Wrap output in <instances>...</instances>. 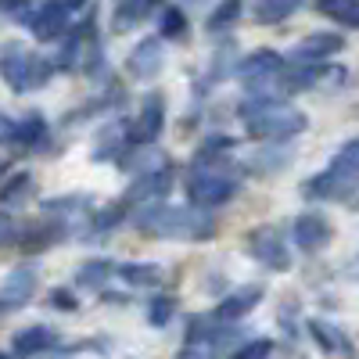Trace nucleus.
<instances>
[{
	"label": "nucleus",
	"mask_w": 359,
	"mask_h": 359,
	"mask_svg": "<svg viewBox=\"0 0 359 359\" xmlns=\"http://www.w3.org/2000/svg\"><path fill=\"white\" fill-rule=\"evenodd\" d=\"M133 226L147 237H162V241H212L216 237V219L205 208H180L165 201L140 205L133 212Z\"/></svg>",
	"instance_id": "f257e3e1"
},
{
	"label": "nucleus",
	"mask_w": 359,
	"mask_h": 359,
	"mask_svg": "<svg viewBox=\"0 0 359 359\" xmlns=\"http://www.w3.org/2000/svg\"><path fill=\"white\" fill-rule=\"evenodd\" d=\"M241 126L252 140H262V144H284L291 137H298L306 130V111L294 108L291 101H284L280 94L277 97H248L241 108Z\"/></svg>",
	"instance_id": "f03ea898"
},
{
	"label": "nucleus",
	"mask_w": 359,
	"mask_h": 359,
	"mask_svg": "<svg viewBox=\"0 0 359 359\" xmlns=\"http://www.w3.org/2000/svg\"><path fill=\"white\" fill-rule=\"evenodd\" d=\"M355 176H359V144L345 140L338 147V155L331 158V165L302 184V198H309V201H341V205L355 208Z\"/></svg>",
	"instance_id": "7ed1b4c3"
},
{
	"label": "nucleus",
	"mask_w": 359,
	"mask_h": 359,
	"mask_svg": "<svg viewBox=\"0 0 359 359\" xmlns=\"http://www.w3.org/2000/svg\"><path fill=\"white\" fill-rule=\"evenodd\" d=\"M184 191H187V201L194 208H219L226 201L237 198L241 191V176H237L226 162H216V165H194L187 169V180H184Z\"/></svg>",
	"instance_id": "20e7f679"
},
{
	"label": "nucleus",
	"mask_w": 359,
	"mask_h": 359,
	"mask_svg": "<svg viewBox=\"0 0 359 359\" xmlns=\"http://www.w3.org/2000/svg\"><path fill=\"white\" fill-rule=\"evenodd\" d=\"M54 72H57L54 62L40 57L36 50H29L18 40H8L4 47H0V79H4L15 94H29V90L47 86Z\"/></svg>",
	"instance_id": "39448f33"
},
{
	"label": "nucleus",
	"mask_w": 359,
	"mask_h": 359,
	"mask_svg": "<svg viewBox=\"0 0 359 359\" xmlns=\"http://www.w3.org/2000/svg\"><path fill=\"white\" fill-rule=\"evenodd\" d=\"M280 69H284V54L259 47L248 57H241L233 72L241 76L248 97H277L280 94Z\"/></svg>",
	"instance_id": "423d86ee"
},
{
	"label": "nucleus",
	"mask_w": 359,
	"mask_h": 359,
	"mask_svg": "<svg viewBox=\"0 0 359 359\" xmlns=\"http://www.w3.org/2000/svg\"><path fill=\"white\" fill-rule=\"evenodd\" d=\"M245 252L266 269H273V273H287L291 269V248L277 226H252L245 233Z\"/></svg>",
	"instance_id": "0eeeda50"
},
{
	"label": "nucleus",
	"mask_w": 359,
	"mask_h": 359,
	"mask_svg": "<svg viewBox=\"0 0 359 359\" xmlns=\"http://www.w3.org/2000/svg\"><path fill=\"white\" fill-rule=\"evenodd\" d=\"M69 8H65V0H43V4H29V11L22 15L25 29L33 33L36 40H62L65 36V29H69Z\"/></svg>",
	"instance_id": "6e6552de"
},
{
	"label": "nucleus",
	"mask_w": 359,
	"mask_h": 359,
	"mask_svg": "<svg viewBox=\"0 0 359 359\" xmlns=\"http://www.w3.org/2000/svg\"><path fill=\"white\" fill-rule=\"evenodd\" d=\"M90 212H94V205H90L86 194H62V198H47L43 201V216L57 219L65 226V233H86Z\"/></svg>",
	"instance_id": "1a4fd4ad"
},
{
	"label": "nucleus",
	"mask_w": 359,
	"mask_h": 359,
	"mask_svg": "<svg viewBox=\"0 0 359 359\" xmlns=\"http://www.w3.org/2000/svg\"><path fill=\"white\" fill-rule=\"evenodd\" d=\"M165 126V97L162 94H147L137 118L126 126V144H155Z\"/></svg>",
	"instance_id": "9d476101"
},
{
	"label": "nucleus",
	"mask_w": 359,
	"mask_h": 359,
	"mask_svg": "<svg viewBox=\"0 0 359 359\" xmlns=\"http://www.w3.org/2000/svg\"><path fill=\"white\" fill-rule=\"evenodd\" d=\"M291 237H294V245L302 248L306 255H316V252H323L327 245L334 241V226H331V219H327L323 212H302V216H294V223H291Z\"/></svg>",
	"instance_id": "9b49d317"
},
{
	"label": "nucleus",
	"mask_w": 359,
	"mask_h": 359,
	"mask_svg": "<svg viewBox=\"0 0 359 359\" xmlns=\"http://www.w3.org/2000/svg\"><path fill=\"white\" fill-rule=\"evenodd\" d=\"M162 69H165V47H162V36H147V40H140V43L130 50V57H126V72H130L133 79H140V83H151L155 76H162Z\"/></svg>",
	"instance_id": "f8f14e48"
},
{
	"label": "nucleus",
	"mask_w": 359,
	"mask_h": 359,
	"mask_svg": "<svg viewBox=\"0 0 359 359\" xmlns=\"http://www.w3.org/2000/svg\"><path fill=\"white\" fill-rule=\"evenodd\" d=\"M169 191H172V169L162 165V169H151V172H137L123 201H130V205H151V201H165Z\"/></svg>",
	"instance_id": "ddd939ff"
},
{
	"label": "nucleus",
	"mask_w": 359,
	"mask_h": 359,
	"mask_svg": "<svg viewBox=\"0 0 359 359\" xmlns=\"http://www.w3.org/2000/svg\"><path fill=\"white\" fill-rule=\"evenodd\" d=\"M33 291H36V269L29 262H18L11 273L4 277V284H0V306L11 313V309L25 306L29 298H33Z\"/></svg>",
	"instance_id": "4468645a"
},
{
	"label": "nucleus",
	"mask_w": 359,
	"mask_h": 359,
	"mask_svg": "<svg viewBox=\"0 0 359 359\" xmlns=\"http://www.w3.org/2000/svg\"><path fill=\"white\" fill-rule=\"evenodd\" d=\"M345 47L341 33H309L306 40H298L287 54V62H327Z\"/></svg>",
	"instance_id": "2eb2a0df"
},
{
	"label": "nucleus",
	"mask_w": 359,
	"mask_h": 359,
	"mask_svg": "<svg viewBox=\"0 0 359 359\" xmlns=\"http://www.w3.org/2000/svg\"><path fill=\"white\" fill-rule=\"evenodd\" d=\"M57 345V331L47 323H36V327H25V331H18L11 338V355L15 359H36L43 352H50Z\"/></svg>",
	"instance_id": "dca6fc26"
},
{
	"label": "nucleus",
	"mask_w": 359,
	"mask_h": 359,
	"mask_svg": "<svg viewBox=\"0 0 359 359\" xmlns=\"http://www.w3.org/2000/svg\"><path fill=\"white\" fill-rule=\"evenodd\" d=\"M262 302V287L259 284H248V287H237L230 291L226 298H219V306H216V320L219 323H237V320H245L255 306Z\"/></svg>",
	"instance_id": "f3484780"
},
{
	"label": "nucleus",
	"mask_w": 359,
	"mask_h": 359,
	"mask_svg": "<svg viewBox=\"0 0 359 359\" xmlns=\"http://www.w3.org/2000/svg\"><path fill=\"white\" fill-rule=\"evenodd\" d=\"M118 165H123L126 172H151V169H162V165H169V158H165V151L162 147H155V144H126L123 147V155L115 158Z\"/></svg>",
	"instance_id": "a211bd4d"
},
{
	"label": "nucleus",
	"mask_w": 359,
	"mask_h": 359,
	"mask_svg": "<svg viewBox=\"0 0 359 359\" xmlns=\"http://www.w3.org/2000/svg\"><path fill=\"white\" fill-rule=\"evenodd\" d=\"M47 137H50V130H47V118L40 111H29L11 130V144L25 147V151H40V147L47 144Z\"/></svg>",
	"instance_id": "6ab92c4d"
},
{
	"label": "nucleus",
	"mask_w": 359,
	"mask_h": 359,
	"mask_svg": "<svg viewBox=\"0 0 359 359\" xmlns=\"http://www.w3.org/2000/svg\"><path fill=\"white\" fill-rule=\"evenodd\" d=\"M306 331L313 334V341H316L323 352H341L345 359H352V341L338 331V327H334L331 320H320V316H313V320H306Z\"/></svg>",
	"instance_id": "aec40b11"
},
{
	"label": "nucleus",
	"mask_w": 359,
	"mask_h": 359,
	"mask_svg": "<svg viewBox=\"0 0 359 359\" xmlns=\"http://www.w3.org/2000/svg\"><path fill=\"white\" fill-rule=\"evenodd\" d=\"M291 162H294V151H291V147H259L255 155H248L245 169H248L252 176H273V172L287 169Z\"/></svg>",
	"instance_id": "412c9836"
},
{
	"label": "nucleus",
	"mask_w": 359,
	"mask_h": 359,
	"mask_svg": "<svg viewBox=\"0 0 359 359\" xmlns=\"http://www.w3.org/2000/svg\"><path fill=\"white\" fill-rule=\"evenodd\" d=\"M115 277L123 284H130V287H158L165 273H162L158 262H118Z\"/></svg>",
	"instance_id": "4be33fe9"
},
{
	"label": "nucleus",
	"mask_w": 359,
	"mask_h": 359,
	"mask_svg": "<svg viewBox=\"0 0 359 359\" xmlns=\"http://www.w3.org/2000/svg\"><path fill=\"white\" fill-rule=\"evenodd\" d=\"M111 273H115V262L111 259H90V262H83L76 273H72V284L83 287V291H104V284H108Z\"/></svg>",
	"instance_id": "5701e85b"
},
{
	"label": "nucleus",
	"mask_w": 359,
	"mask_h": 359,
	"mask_svg": "<svg viewBox=\"0 0 359 359\" xmlns=\"http://www.w3.org/2000/svg\"><path fill=\"white\" fill-rule=\"evenodd\" d=\"M233 147H237V140H233V137H226V133H212V137H205V140L198 144V151H194V165H216V162H230Z\"/></svg>",
	"instance_id": "b1692460"
},
{
	"label": "nucleus",
	"mask_w": 359,
	"mask_h": 359,
	"mask_svg": "<svg viewBox=\"0 0 359 359\" xmlns=\"http://www.w3.org/2000/svg\"><path fill=\"white\" fill-rule=\"evenodd\" d=\"M298 8H302V0H255L252 18H255L259 25H280V22H287Z\"/></svg>",
	"instance_id": "393cba45"
},
{
	"label": "nucleus",
	"mask_w": 359,
	"mask_h": 359,
	"mask_svg": "<svg viewBox=\"0 0 359 359\" xmlns=\"http://www.w3.org/2000/svg\"><path fill=\"white\" fill-rule=\"evenodd\" d=\"M123 219H126V201H111V205L97 208V212H90L86 237H108Z\"/></svg>",
	"instance_id": "a878e982"
},
{
	"label": "nucleus",
	"mask_w": 359,
	"mask_h": 359,
	"mask_svg": "<svg viewBox=\"0 0 359 359\" xmlns=\"http://www.w3.org/2000/svg\"><path fill=\"white\" fill-rule=\"evenodd\" d=\"M123 147H126V126L123 123H111L101 137H97V147H94V162H115L118 155H123Z\"/></svg>",
	"instance_id": "bb28decb"
},
{
	"label": "nucleus",
	"mask_w": 359,
	"mask_h": 359,
	"mask_svg": "<svg viewBox=\"0 0 359 359\" xmlns=\"http://www.w3.org/2000/svg\"><path fill=\"white\" fill-rule=\"evenodd\" d=\"M158 33H162V40H184V36L191 33V22H187L184 8H180V4H169V8H162V18H158Z\"/></svg>",
	"instance_id": "cd10ccee"
},
{
	"label": "nucleus",
	"mask_w": 359,
	"mask_h": 359,
	"mask_svg": "<svg viewBox=\"0 0 359 359\" xmlns=\"http://www.w3.org/2000/svg\"><path fill=\"white\" fill-rule=\"evenodd\" d=\"M241 11H245V0H219V4L212 8V15H208L205 29L208 33H226V29L241 18Z\"/></svg>",
	"instance_id": "c85d7f7f"
},
{
	"label": "nucleus",
	"mask_w": 359,
	"mask_h": 359,
	"mask_svg": "<svg viewBox=\"0 0 359 359\" xmlns=\"http://www.w3.org/2000/svg\"><path fill=\"white\" fill-rule=\"evenodd\" d=\"M147 0H123V4L115 8V18H111V29L115 33H130L133 25H140L144 22V15H147Z\"/></svg>",
	"instance_id": "c756f323"
},
{
	"label": "nucleus",
	"mask_w": 359,
	"mask_h": 359,
	"mask_svg": "<svg viewBox=\"0 0 359 359\" xmlns=\"http://www.w3.org/2000/svg\"><path fill=\"white\" fill-rule=\"evenodd\" d=\"M320 11L327 18H334L338 25H345V29L359 25V0H320Z\"/></svg>",
	"instance_id": "7c9ffc66"
},
{
	"label": "nucleus",
	"mask_w": 359,
	"mask_h": 359,
	"mask_svg": "<svg viewBox=\"0 0 359 359\" xmlns=\"http://www.w3.org/2000/svg\"><path fill=\"white\" fill-rule=\"evenodd\" d=\"M29 194H33V172H15L4 187H0V205H22Z\"/></svg>",
	"instance_id": "2f4dec72"
},
{
	"label": "nucleus",
	"mask_w": 359,
	"mask_h": 359,
	"mask_svg": "<svg viewBox=\"0 0 359 359\" xmlns=\"http://www.w3.org/2000/svg\"><path fill=\"white\" fill-rule=\"evenodd\" d=\"M172 316H176V298L172 294H155L151 302H147V323L151 327H165Z\"/></svg>",
	"instance_id": "473e14b6"
},
{
	"label": "nucleus",
	"mask_w": 359,
	"mask_h": 359,
	"mask_svg": "<svg viewBox=\"0 0 359 359\" xmlns=\"http://www.w3.org/2000/svg\"><path fill=\"white\" fill-rule=\"evenodd\" d=\"M273 355V341L269 338H252V341H241L233 352V359H269Z\"/></svg>",
	"instance_id": "72a5a7b5"
},
{
	"label": "nucleus",
	"mask_w": 359,
	"mask_h": 359,
	"mask_svg": "<svg viewBox=\"0 0 359 359\" xmlns=\"http://www.w3.org/2000/svg\"><path fill=\"white\" fill-rule=\"evenodd\" d=\"M176 359H219V348L212 341H184Z\"/></svg>",
	"instance_id": "f704fd0d"
},
{
	"label": "nucleus",
	"mask_w": 359,
	"mask_h": 359,
	"mask_svg": "<svg viewBox=\"0 0 359 359\" xmlns=\"http://www.w3.org/2000/svg\"><path fill=\"white\" fill-rule=\"evenodd\" d=\"M22 237V223L8 212H0V248H15Z\"/></svg>",
	"instance_id": "c9c22d12"
},
{
	"label": "nucleus",
	"mask_w": 359,
	"mask_h": 359,
	"mask_svg": "<svg viewBox=\"0 0 359 359\" xmlns=\"http://www.w3.org/2000/svg\"><path fill=\"white\" fill-rule=\"evenodd\" d=\"M50 306H54V309H69V313H76V309H79V298L69 294L65 287H57V291H50Z\"/></svg>",
	"instance_id": "e433bc0d"
},
{
	"label": "nucleus",
	"mask_w": 359,
	"mask_h": 359,
	"mask_svg": "<svg viewBox=\"0 0 359 359\" xmlns=\"http://www.w3.org/2000/svg\"><path fill=\"white\" fill-rule=\"evenodd\" d=\"M29 11V0H0V15H15L22 18Z\"/></svg>",
	"instance_id": "4c0bfd02"
},
{
	"label": "nucleus",
	"mask_w": 359,
	"mask_h": 359,
	"mask_svg": "<svg viewBox=\"0 0 359 359\" xmlns=\"http://www.w3.org/2000/svg\"><path fill=\"white\" fill-rule=\"evenodd\" d=\"M11 130H15V123H11L8 115H0V144H8V140H11Z\"/></svg>",
	"instance_id": "58836bf2"
},
{
	"label": "nucleus",
	"mask_w": 359,
	"mask_h": 359,
	"mask_svg": "<svg viewBox=\"0 0 359 359\" xmlns=\"http://www.w3.org/2000/svg\"><path fill=\"white\" fill-rule=\"evenodd\" d=\"M11 169V151H4V147H0V172H8Z\"/></svg>",
	"instance_id": "ea45409f"
},
{
	"label": "nucleus",
	"mask_w": 359,
	"mask_h": 359,
	"mask_svg": "<svg viewBox=\"0 0 359 359\" xmlns=\"http://www.w3.org/2000/svg\"><path fill=\"white\" fill-rule=\"evenodd\" d=\"M83 4H86V0H65V8H69V11H79Z\"/></svg>",
	"instance_id": "a19ab883"
},
{
	"label": "nucleus",
	"mask_w": 359,
	"mask_h": 359,
	"mask_svg": "<svg viewBox=\"0 0 359 359\" xmlns=\"http://www.w3.org/2000/svg\"><path fill=\"white\" fill-rule=\"evenodd\" d=\"M0 359H15V355H11V352H0Z\"/></svg>",
	"instance_id": "79ce46f5"
},
{
	"label": "nucleus",
	"mask_w": 359,
	"mask_h": 359,
	"mask_svg": "<svg viewBox=\"0 0 359 359\" xmlns=\"http://www.w3.org/2000/svg\"><path fill=\"white\" fill-rule=\"evenodd\" d=\"M284 359H302V355H284Z\"/></svg>",
	"instance_id": "37998d69"
},
{
	"label": "nucleus",
	"mask_w": 359,
	"mask_h": 359,
	"mask_svg": "<svg viewBox=\"0 0 359 359\" xmlns=\"http://www.w3.org/2000/svg\"><path fill=\"white\" fill-rule=\"evenodd\" d=\"M147 4H158V0H147Z\"/></svg>",
	"instance_id": "c03bdc74"
}]
</instances>
